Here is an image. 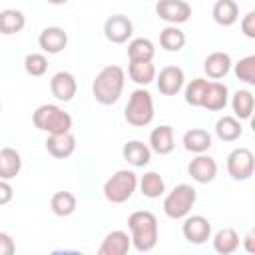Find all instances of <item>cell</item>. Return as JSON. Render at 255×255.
<instances>
[{
  "label": "cell",
  "instance_id": "1",
  "mask_svg": "<svg viewBox=\"0 0 255 255\" xmlns=\"http://www.w3.org/2000/svg\"><path fill=\"white\" fill-rule=\"evenodd\" d=\"M124 84H126V74L120 66H106L100 70V74L96 76L94 84H92V92L96 102H100L102 106H112L120 100L122 92H124Z\"/></svg>",
  "mask_w": 255,
  "mask_h": 255
},
{
  "label": "cell",
  "instance_id": "2",
  "mask_svg": "<svg viewBox=\"0 0 255 255\" xmlns=\"http://www.w3.org/2000/svg\"><path fill=\"white\" fill-rule=\"evenodd\" d=\"M131 243L139 253H147L157 245V217L151 211H133L128 217Z\"/></svg>",
  "mask_w": 255,
  "mask_h": 255
},
{
  "label": "cell",
  "instance_id": "3",
  "mask_svg": "<svg viewBox=\"0 0 255 255\" xmlns=\"http://www.w3.org/2000/svg\"><path fill=\"white\" fill-rule=\"evenodd\" d=\"M32 122L38 129L50 133H66L72 128V116L54 104H44L32 114Z\"/></svg>",
  "mask_w": 255,
  "mask_h": 255
},
{
  "label": "cell",
  "instance_id": "4",
  "mask_svg": "<svg viewBox=\"0 0 255 255\" xmlns=\"http://www.w3.org/2000/svg\"><path fill=\"white\" fill-rule=\"evenodd\" d=\"M197 201V191L189 183L175 185L163 199V211L169 219H185Z\"/></svg>",
  "mask_w": 255,
  "mask_h": 255
},
{
  "label": "cell",
  "instance_id": "5",
  "mask_svg": "<svg viewBox=\"0 0 255 255\" xmlns=\"http://www.w3.org/2000/svg\"><path fill=\"white\" fill-rule=\"evenodd\" d=\"M124 116H126V122L129 126H135V128H143V126L151 124V120H153V98H151V94L143 88L133 90L129 100H128V106L124 110Z\"/></svg>",
  "mask_w": 255,
  "mask_h": 255
},
{
  "label": "cell",
  "instance_id": "6",
  "mask_svg": "<svg viewBox=\"0 0 255 255\" xmlns=\"http://www.w3.org/2000/svg\"><path fill=\"white\" fill-rule=\"evenodd\" d=\"M137 187V175L129 169H118L104 183V197L110 203H126Z\"/></svg>",
  "mask_w": 255,
  "mask_h": 255
},
{
  "label": "cell",
  "instance_id": "7",
  "mask_svg": "<svg viewBox=\"0 0 255 255\" xmlns=\"http://www.w3.org/2000/svg\"><path fill=\"white\" fill-rule=\"evenodd\" d=\"M255 171V155L247 147H237L227 155V173L235 181H245Z\"/></svg>",
  "mask_w": 255,
  "mask_h": 255
},
{
  "label": "cell",
  "instance_id": "8",
  "mask_svg": "<svg viewBox=\"0 0 255 255\" xmlns=\"http://www.w3.org/2000/svg\"><path fill=\"white\" fill-rule=\"evenodd\" d=\"M155 14L169 24H183L191 16V6L185 0H157Z\"/></svg>",
  "mask_w": 255,
  "mask_h": 255
},
{
  "label": "cell",
  "instance_id": "9",
  "mask_svg": "<svg viewBox=\"0 0 255 255\" xmlns=\"http://www.w3.org/2000/svg\"><path fill=\"white\" fill-rule=\"evenodd\" d=\"M104 34L112 44H124L131 38L133 34V24L128 16L124 14H114L106 20L104 24Z\"/></svg>",
  "mask_w": 255,
  "mask_h": 255
},
{
  "label": "cell",
  "instance_id": "10",
  "mask_svg": "<svg viewBox=\"0 0 255 255\" xmlns=\"http://www.w3.org/2000/svg\"><path fill=\"white\" fill-rule=\"evenodd\" d=\"M181 231H183V237L189 243L201 245L211 237V223L203 215H187L185 221H183Z\"/></svg>",
  "mask_w": 255,
  "mask_h": 255
},
{
  "label": "cell",
  "instance_id": "11",
  "mask_svg": "<svg viewBox=\"0 0 255 255\" xmlns=\"http://www.w3.org/2000/svg\"><path fill=\"white\" fill-rule=\"evenodd\" d=\"M155 82H157V90L163 96H175L183 88L185 76H183V70L181 68H177V66H165L155 76Z\"/></svg>",
  "mask_w": 255,
  "mask_h": 255
},
{
  "label": "cell",
  "instance_id": "12",
  "mask_svg": "<svg viewBox=\"0 0 255 255\" xmlns=\"http://www.w3.org/2000/svg\"><path fill=\"white\" fill-rule=\"evenodd\" d=\"M187 171L191 175L193 181L197 183H211L217 175V163L211 155H203L197 153V157H193L187 165Z\"/></svg>",
  "mask_w": 255,
  "mask_h": 255
},
{
  "label": "cell",
  "instance_id": "13",
  "mask_svg": "<svg viewBox=\"0 0 255 255\" xmlns=\"http://www.w3.org/2000/svg\"><path fill=\"white\" fill-rule=\"evenodd\" d=\"M131 245H133L131 235H128L122 229H116L104 237V241L98 249V255H126Z\"/></svg>",
  "mask_w": 255,
  "mask_h": 255
},
{
  "label": "cell",
  "instance_id": "14",
  "mask_svg": "<svg viewBox=\"0 0 255 255\" xmlns=\"http://www.w3.org/2000/svg\"><path fill=\"white\" fill-rule=\"evenodd\" d=\"M52 96L60 102H70L78 92V82L70 72H56L50 80Z\"/></svg>",
  "mask_w": 255,
  "mask_h": 255
},
{
  "label": "cell",
  "instance_id": "15",
  "mask_svg": "<svg viewBox=\"0 0 255 255\" xmlns=\"http://www.w3.org/2000/svg\"><path fill=\"white\" fill-rule=\"evenodd\" d=\"M38 44L48 54H60L68 44V34L60 26H48V28H44L40 32Z\"/></svg>",
  "mask_w": 255,
  "mask_h": 255
},
{
  "label": "cell",
  "instance_id": "16",
  "mask_svg": "<svg viewBox=\"0 0 255 255\" xmlns=\"http://www.w3.org/2000/svg\"><path fill=\"white\" fill-rule=\"evenodd\" d=\"M46 149L50 155L58 157V159H64V157H70L76 149V137L66 131V133H50L48 139H46Z\"/></svg>",
  "mask_w": 255,
  "mask_h": 255
},
{
  "label": "cell",
  "instance_id": "17",
  "mask_svg": "<svg viewBox=\"0 0 255 255\" xmlns=\"http://www.w3.org/2000/svg\"><path fill=\"white\" fill-rule=\"evenodd\" d=\"M122 155H124V159H126L129 165H133V167H143V165H147L149 159H151V147L145 145V143L139 141V139H131V141L124 143Z\"/></svg>",
  "mask_w": 255,
  "mask_h": 255
},
{
  "label": "cell",
  "instance_id": "18",
  "mask_svg": "<svg viewBox=\"0 0 255 255\" xmlns=\"http://www.w3.org/2000/svg\"><path fill=\"white\" fill-rule=\"evenodd\" d=\"M227 100H229L227 86L221 84V82H209L201 108H205L209 112H219V110H223L227 106Z\"/></svg>",
  "mask_w": 255,
  "mask_h": 255
},
{
  "label": "cell",
  "instance_id": "19",
  "mask_svg": "<svg viewBox=\"0 0 255 255\" xmlns=\"http://www.w3.org/2000/svg\"><path fill=\"white\" fill-rule=\"evenodd\" d=\"M149 147L151 151L159 155H167L173 151L175 141H173V128L171 126H159L149 133Z\"/></svg>",
  "mask_w": 255,
  "mask_h": 255
},
{
  "label": "cell",
  "instance_id": "20",
  "mask_svg": "<svg viewBox=\"0 0 255 255\" xmlns=\"http://www.w3.org/2000/svg\"><path fill=\"white\" fill-rule=\"evenodd\" d=\"M203 70L211 80H219L231 70V56L227 52H211L203 62Z\"/></svg>",
  "mask_w": 255,
  "mask_h": 255
},
{
  "label": "cell",
  "instance_id": "21",
  "mask_svg": "<svg viewBox=\"0 0 255 255\" xmlns=\"http://www.w3.org/2000/svg\"><path fill=\"white\" fill-rule=\"evenodd\" d=\"M183 147L191 153H205L211 147V133L203 128H191L183 133Z\"/></svg>",
  "mask_w": 255,
  "mask_h": 255
},
{
  "label": "cell",
  "instance_id": "22",
  "mask_svg": "<svg viewBox=\"0 0 255 255\" xmlns=\"http://www.w3.org/2000/svg\"><path fill=\"white\" fill-rule=\"evenodd\" d=\"M22 169V157L14 147L0 149V179H12Z\"/></svg>",
  "mask_w": 255,
  "mask_h": 255
},
{
  "label": "cell",
  "instance_id": "23",
  "mask_svg": "<svg viewBox=\"0 0 255 255\" xmlns=\"http://www.w3.org/2000/svg\"><path fill=\"white\" fill-rule=\"evenodd\" d=\"M211 14L219 26H233L239 18V6L235 0H217L213 4Z\"/></svg>",
  "mask_w": 255,
  "mask_h": 255
},
{
  "label": "cell",
  "instance_id": "24",
  "mask_svg": "<svg viewBox=\"0 0 255 255\" xmlns=\"http://www.w3.org/2000/svg\"><path fill=\"white\" fill-rule=\"evenodd\" d=\"M243 133V128H241V122L239 118H233V116H223L217 120L215 124V135L221 139V141H235L239 139Z\"/></svg>",
  "mask_w": 255,
  "mask_h": 255
},
{
  "label": "cell",
  "instance_id": "25",
  "mask_svg": "<svg viewBox=\"0 0 255 255\" xmlns=\"http://www.w3.org/2000/svg\"><path fill=\"white\" fill-rule=\"evenodd\" d=\"M24 26H26V16L20 10L6 8V10L0 12V32L4 36L18 34V32L24 30Z\"/></svg>",
  "mask_w": 255,
  "mask_h": 255
},
{
  "label": "cell",
  "instance_id": "26",
  "mask_svg": "<svg viewBox=\"0 0 255 255\" xmlns=\"http://www.w3.org/2000/svg\"><path fill=\"white\" fill-rule=\"evenodd\" d=\"M237 247H239V235H237L235 229L223 227V229H219V231L215 233V237H213V249H215L217 253H221V255H231V253L237 251Z\"/></svg>",
  "mask_w": 255,
  "mask_h": 255
},
{
  "label": "cell",
  "instance_id": "27",
  "mask_svg": "<svg viewBox=\"0 0 255 255\" xmlns=\"http://www.w3.org/2000/svg\"><path fill=\"white\" fill-rule=\"evenodd\" d=\"M231 108L235 112V118L239 120H249L255 112V98L249 90H237L233 94V100H231Z\"/></svg>",
  "mask_w": 255,
  "mask_h": 255
},
{
  "label": "cell",
  "instance_id": "28",
  "mask_svg": "<svg viewBox=\"0 0 255 255\" xmlns=\"http://www.w3.org/2000/svg\"><path fill=\"white\" fill-rule=\"evenodd\" d=\"M50 207L54 211V215L58 217H68L76 211L78 207V199L72 191H56L50 199Z\"/></svg>",
  "mask_w": 255,
  "mask_h": 255
},
{
  "label": "cell",
  "instance_id": "29",
  "mask_svg": "<svg viewBox=\"0 0 255 255\" xmlns=\"http://www.w3.org/2000/svg\"><path fill=\"white\" fill-rule=\"evenodd\" d=\"M153 56H155V46L147 38H133L128 44L129 62H145V60H153Z\"/></svg>",
  "mask_w": 255,
  "mask_h": 255
},
{
  "label": "cell",
  "instance_id": "30",
  "mask_svg": "<svg viewBox=\"0 0 255 255\" xmlns=\"http://www.w3.org/2000/svg\"><path fill=\"white\" fill-rule=\"evenodd\" d=\"M128 74H129V78L135 84L147 86V84H151L155 80V66L151 64V60H145V62H129Z\"/></svg>",
  "mask_w": 255,
  "mask_h": 255
},
{
  "label": "cell",
  "instance_id": "31",
  "mask_svg": "<svg viewBox=\"0 0 255 255\" xmlns=\"http://www.w3.org/2000/svg\"><path fill=\"white\" fill-rule=\"evenodd\" d=\"M139 189H141V193H143L145 197L155 199V197L163 195V191H165V181H163V177H161L157 171H147V173H143L141 179H139Z\"/></svg>",
  "mask_w": 255,
  "mask_h": 255
},
{
  "label": "cell",
  "instance_id": "32",
  "mask_svg": "<svg viewBox=\"0 0 255 255\" xmlns=\"http://www.w3.org/2000/svg\"><path fill=\"white\" fill-rule=\"evenodd\" d=\"M159 44H161V48L167 50V52H179V50L185 46V34H183L175 24H171V26H167V28L161 30V34H159Z\"/></svg>",
  "mask_w": 255,
  "mask_h": 255
},
{
  "label": "cell",
  "instance_id": "33",
  "mask_svg": "<svg viewBox=\"0 0 255 255\" xmlns=\"http://www.w3.org/2000/svg\"><path fill=\"white\" fill-rule=\"evenodd\" d=\"M207 86H209V82L205 78H193L185 86V102L189 106H193V108H201L205 92H207Z\"/></svg>",
  "mask_w": 255,
  "mask_h": 255
},
{
  "label": "cell",
  "instance_id": "34",
  "mask_svg": "<svg viewBox=\"0 0 255 255\" xmlns=\"http://www.w3.org/2000/svg\"><path fill=\"white\" fill-rule=\"evenodd\" d=\"M235 76L237 80L255 86V54H249L235 64Z\"/></svg>",
  "mask_w": 255,
  "mask_h": 255
},
{
  "label": "cell",
  "instance_id": "35",
  "mask_svg": "<svg viewBox=\"0 0 255 255\" xmlns=\"http://www.w3.org/2000/svg\"><path fill=\"white\" fill-rule=\"evenodd\" d=\"M24 70H26L28 76L38 78V76L46 74V70H48V58L44 54H38V52L28 54L24 58Z\"/></svg>",
  "mask_w": 255,
  "mask_h": 255
},
{
  "label": "cell",
  "instance_id": "36",
  "mask_svg": "<svg viewBox=\"0 0 255 255\" xmlns=\"http://www.w3.org/2000/svg\"><path fill=\"white\" fill-rule=\"evenodd\" d=\"M241 32L247 36V38H253L255 40V10L247 12L241 20Z\"/></svg>",
  "mask_w": 255,
  "mask_h": 255
},
{
  "label": "cell",
  "instance_id": "37",
  "mask_svg": "<svg viewBox=\"0 0 255 255\" xmlns=\"http://www.w3.org/2000/svg\"><path fill=\"white\" fill-rule=\"evenodd\" d=\"M14 251H16L14 239L6 231H0V255H12Z\"/></svg>",
  "mask_w": 255,
  "mask_h": 255
},
{
  "label": "cell",
  "instance_id": "38",
  "mask_svg": "<svg viewBox=\"0 0 255 255\" xmlns=\"http://www.w3.org/2000/svg\"><path fill=\"white\" fill-rule=\"evenodd\" d=\"M14 195L12 185L8 183V179H0V205H6Z\"/></svg>",
  "mask_w": 255,
  "mask_h": 255
},
{
  "label": "cell",
  "instance_id": "39",
  "mask_svg": "<svg viewBox=\"0 0 255 255\" xmlns=\"http://www.w3.org/2000/svg\"><path fill=\"white\" fill-rule=\"evenodd\" d=\"M243 247L247 253H255V227L243 237Z\"/></svg>",
  "mask_w": 255,
  "mask_h": 255
},
{
  "label": "cell",
  "instance_id": "40",
  "mask_svg": "<svg viewBox=\"0 0 255 255\" xmlns=\"http://www.w3.org/2000/svg\"><path fill=\"white\" fill-rule=\"evenodd\" d=\"M50 4H54V6H60V4H66L68 0H48Z\"/></svg>",
  "mask_w": 255,
  "mask_h": 255
},
{
  "label": "cell",
  "instance_id": "41",
  "mask_svg": "<svg viewBox=\"0 0 255 255\" xmlns=\"http://www.w3.org/2000/svg\"><path fill=\"white\" fill-rule=\"evenodd\" d=\"M249 120H251V129H253V133H255V112H253V116H251Z\"/></svg>",
  "mask_w": 255,
  "mask_h": 255
}]
</instances>
